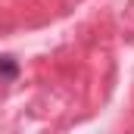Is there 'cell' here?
I'll use <instances>...</instances> for the list:
<instances>
[{
  "label": "cell",
  "mask_w": 134,
  "mask_h": 134,
  "mask_svg": "<svg viewBox=\"0 0 134 134\" xmlns=\"http://www.w3.org/2000/svg\"><path fill=\"white\" fill-rule=\"evenodd\" d=\"M19 75V63H16V56H0V78H6V81H13Z\"/></svg>",
  "instance_id": "6da1fadb"
}]
</instances>
